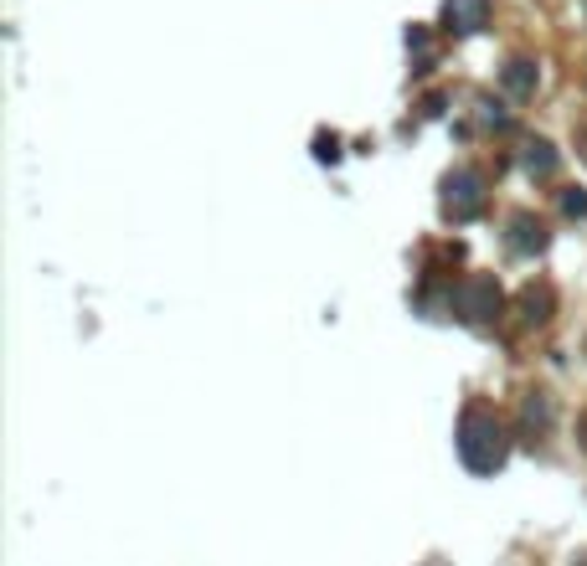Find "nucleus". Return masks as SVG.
Listing matches in <instances>:
<instances>
[{
	"instance_id": "f257e3e1",
	"label": "nucleus",
	"mask_w": 587,
	"mask_h": 566,
	"mask_svg": "<svg viewBox=\"0 0 587 566\" xmlns=\"http://www.w3.org/2000/svg\"><path fill=\"white\" fill-rule=\"evenodd\" d=\"M505 423H500V412L495 407H470L464 412V423H459V453H464V464L474 474H489L505 464Z\"/></svg>"
},
{
	"instance_id": "20e7f679",
	"label": "nucleus",
	"mask_w": 587,
	"mask_h": 566,
	"mask_svg": "<svg viewBox=\"0 0 587 566\" xmlns=\"http://www.w3.org/2000/svg\"><path fill=\"white\" fill-rule=\"evenodd\" d=\"M449 26L453 32H479L485 26V0H449Z\"/></svg>"
},
{
	"instance_id": "39448f33",
	"label": "nucleus",
	"mask_w": 587,
	"mask_h": 566,
	"mask_svg": "<svg viewBox=\"0 0 587 566\" xmlns=\"http://www.w3.org/2000/svg\"><path fill=\"white\" fill-rule=\"evenodd\" d=\"M551 423V397L547 391H530V402H526V428H547Z\"/></svg>"
},
{
	"instance_id": "7ed1b4c3",
	"label": "nucleus",
	"mask_w": 587,
	"mask_h": 566,
	"mask_svg": "<svg viewBox=\"0 0 587 566\" xmlns=\"http://www.w3.org/2000/svg\"><path fill=\"white\" fill-rule=\"evenodd\" d=\"M485 206V196H479V176L474 171H459V176H449V216H474Z\"/></svg>"
},
{
	"instance_id": "423d86ee",
	"label": "nucleus",
	"mask_w": 587,
	"mask_h": 566,
	"mask_svg": "<svg viewBox=\"0 0 587 566\" xmlns=\"http://www.w3.org/2000/svg\"><path fill=\"white\" fill-rule=\"evenodd\" d=\"M505 83H510V93H521V98H526L530 88H536V78H530V73H526V62H510Z\"/></svg>"
},
{
	"instance_id": "f03ea898",
	"label": "nucleus",
	"mask_w": 587,
	"mask_h": 566,
	"mask_svg": "<svg viewBox=\"0 0 587 566\" xmlns=\"http://www.w3.org/2000/svg\"><path fill=\"white\" fill-rule=\"evenodd\" d=\"M459 310H464V319H489V314L500 310L495 278H470V284L459 289Z\"/></svg>"
}]
</instances>
